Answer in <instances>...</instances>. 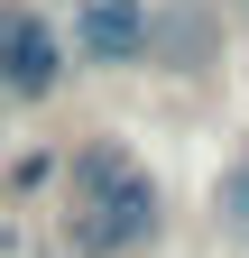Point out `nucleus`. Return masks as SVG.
<instances>
[{"label": "nucleus", "mask_w": 249, "mask_h": 258, "mask_svg": "<svg viewBox=\"0 0 249 258\" xmlns=\"http://www.w3.org/2000/svg\"><path fill=\"white\" fill-rule=\"evenodd\" d=\"M166 231H175V203L130 139L92 129L83 148H65V249L74 258H148Z\"/></svg>", "instance_id": "nucleus-1"}, {"label": "nucleus", "mask_w": 249, "mask_h": 258, "mask_svg": "<svg viewBox=\"0 0 249 258\" xmlns=\"http://www.w3.org/2000/svg\"><path fill=\"white\" fill-rule=\"evenodd\" d=\"M65 83H74V55H65L55 10H37V0H0V102L46 111Z\"/></svg>", "instance_id": "nucleus-2"}, {"label": "nucleus", "mask_w": 249, "mask_h": 258, "mask_svg": "<svg viewBox=\"0 0 249 258\" xmlns=\"http://www.w3.org/2000/svg\"><path fill=\"white\" fill-rule=\"evenodd\" d=\"M65 55L74 74H139L148 64V28H157V0H65Z\"/></svg>", "instance_id": "nucleus-3"}, {"label": "nucleus", "mask_w": 249, "mask_h": 258, "mask_svg": "<svg viewBox=\"0 0 249 258\" xmlns=\"http://www.w3.org/2000/svg\"><path fill=\"white\" fill-rule=\"evenodd\" d=\"M212 46H222V10H212V0L157 10V28H148V64H157V74H203Z\"/></svg>", "instance_id": "nucleus-4"}, {"label": "nucleus", "mask_w": 249, "mask_h": 258, "mask_svg": "<svg viewBox=\"0 0 249 258\" xmlns=\"http://www.w3.org/2000/svg\"><path fill=\"white\" fill-rule=\"evenodd\" d=\"M0 194H10V203L65 194V148H19V157H0Z\"/></svg>", "instance_id": "nucleus-5"}, {"label": "nucleus", "mask_w": 249, "mask_h": 258, "mask_svg": "<svg viewBox=\"0 0 249 258\" xmlns=\"http://www.w3.org/2000/svg\"><path fill=\"white\" fill-rule=\"evenodd\" d=\"M212 221H222V240H249V148L212 175Z\"/></svg>", "instance_id": "nucleus-6"}, {"label": "nucleus", "mask_w": 249, "mask_h": 258, "mask_svg": "<svg viewBox=\"0 0 249 258\" xmlns=\"http://www.w3.org/2000/svg\"><path fill=\"white\" fill-rule=\"evenodd\" d=\"M231 28H240V37H249V0H231Z\"/></svg>", "instance_id": "nucleus-7"}]
</instances>
